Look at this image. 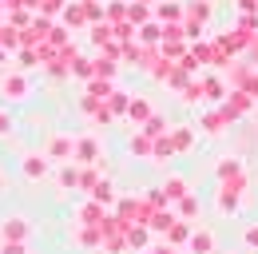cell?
<instances>
[{
    "instance_id": "6da1fadb",
    "label": "cell",
    "mask_w": 258,
    "mask_h": 254,
    "mask_svg": "<svg viewBox=\"0 0 258 254\" xmlns=\"http://www.w3.org/2000/svg\"><path fill=\"white\" fill-rule=\"evenodd\" d=\"M24 238H28V219L8 215V219L0 222V242H24Z\"/></svg>"
},
{
    "instance_id": "7a4b0ae2",
    "label": "cell",
    "mask_w": 258,
    "mask_h": 254,
    "mask_svg": "<svg viewBox=\"0 0 258 254\" xmlns=\"http://www.w3.org/2000/svg\"><path fill=\"white\" fill-rule=\"evenodd\" d=\"M0 95H8V99H24V95H28V80H24V72H8V76L0 80Z\"/></svg>"
},
{
    "instance_id": "3957f363",
    "label": "cell",
    "mask_w": 258,
    "mask_h": 254,
    "mask_svg": "<svg viewBox=\"0 0 258 254\" xmlns=\"http://www.w3.org/2000/svg\"><path fill=\"white\" fill-rule=\"evenodd\" d=\"M20 171H24V179H44V171H48V159H44V155H24Z\"/></svg>"
},
{
    "instance_id": "277c9868",
    "label": "cell",
    "mask_w": 258,
    "mask_h": 254,
    "mask_svg": "<svg viewBox=\"0 0 258 254\" xmlns=\"http://www.w3.org/2000/svg\"><path fill=\"white\" fill-rule=\"evenodd\" d=\"M0 254H28L24 242H0Z\"/></svg>"
},
{
    "instance_id": "5b68a950",
    "label": "cell",
    "mask_w": 258,
    "mask_h": 254,
    "mask_svg": "<svg viewBox=\"0 0 258 254\" xmlns=\"http://www.w3.org/2000/svg\"><path fill=\"white\" fill-rule=\"evenodd\" d=\"M24 24H28V12H24V8H20V12H12V28H24Z\"/></svg>"
},
{
    "instance_id": "8992f818",
    "label": "cell",
    "mask_w": 258,
    "mask_h": 254,
    "mask_svg": "<svg viewBox=\"0 0 258 254\" xmlns=\"http://www.w3.org/2000/svg\"><path fill=\"white\" fill-rule=\"evenodd\" d=\"M8 131H12V115H8V111H0V135H8Z\"/></svg>"
},
{
    "instance_id": "52a82bcc",
    "label": "cell",
    "mask_w": 258,
    "mask_h": 254,
    "mask_svg": "<svg viewBox=\"0 0 258 254\" xmlns=\"http://www.w3.org/2000/svg\"><path fill=\"white\" fill-rule=\"evenodd\" d=\"M52 155H68V139H52Z\"/></svg>"
},
{
    "instance_id": "ba28073f",
    "label": "cell",
    "mask_w": 258,
    "mask_h": 254,
    "mask_svg": "<svg viewBox=\"0 0 258 254\" xmlns=\"http://www.w3.org/2000/svg\"><path fill=\"white\" fill-rule=\"evenodd\" d=\"M24 4H28V0H4V8H8V12H20Z\"/></svg>"
},
{
    "instance_id": "9c48e42d",
    "label": "cell",
    "mask_w": 258,
    "mask_h": 254,
    "mask_svg": "<svg viewBox=\"0 0 258 254\" xmlns=\"http://www.w3.org/2000/svg\"><path fill=\"white\" fill-rule=\"evenodd\" d=\"M0 16H4V0H0Z\"/></svg>"
},
{
    "instance_id": "30bf717a",
    "label": "cell",
    "mask_w": 258,
    "mask_h": 254,
    "mask_svg": "<svg viewBox=\"0 0 258 254\" xmlns=\"http://www.w3.org/2000/svg\"><path fill=\"white\" fill-rule=\"evenodd\" d=\"M0 64H4V48H0Z\"/></svg>"
},
{
    "instance_id": "8fae6325",
    "label": "cell",
    "mask_w": 258,
    "mask_h": 254,
    "mask_svg": "<svg viewBox=\"0 0 258 254\" xmlns=\"http://www.w3.org/2000/svg\"><path fill=\"white\" fill-rule=\"evenodd\" d=\"M0 190H4V175H0Z\"/></svg>"
},
{
    "instance_id": "7c38bea8",
    "label": "cell",
    "mask_w": 258,
    "mask_h": 254,
    "mask_svg": "<svg viewBox=\"0 0 258 254\" xmlns=\"http://www.w3.org/2000/svg\"><path fill=\"white\" fill-rule=\"evenodd\" d=\"M0 36H4V24H0Z\"/></svg>"
}]
</instances>
